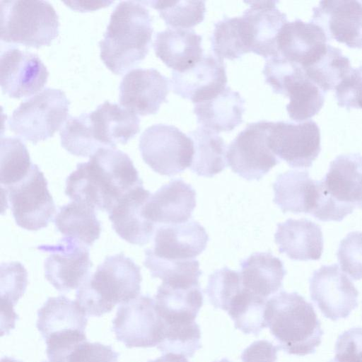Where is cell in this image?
<instances>
[{
  "label": "cell",
  "mask_w": 362,
  "mask_h": 362,
  "mask_svg": "<svg viewBox=\"0 0 362 362\" xmlns=\"http://www.w3.org/2000/svg\"><path fill=\"white\" fill-rule=\"evenodd\" d=\"M140 185L143 182L127 153L115 148H101L69 175L65 194L73 201L109 213L123 196Z\"/></svg>",
  "instance_id": "6da1fadb"
},
{
  "label": "cell",
  "mask_w": 362,
  "mask_h": 362,
  "mask_svg": "<svg viewBox=\"0 0 362 362\" xmlns=\"http://www.w3.org/2000/svg\"><path fill=\"white\" fill-rule=\"evenodd\" d=\"M141 1L119 3L110 16L103 40L100 58L115 74H122L147 55L153 34L152 18Z\"/></svg>",
  "instance_id": "7a4b0ae2"
},
{
  "label": "cell",
  "mask_w": 362,
  "mask_h": 362,
  "mask_svg": "<svg viewBox=\"0 0 362 362\" xmlns=\"http://www.w3.org/2000/svg\"><path fill=\"white\" fill-rule=\"evenodd\" d=\"M266 327L288 354L305 356L315 352L323 330L313 305L297 292L284 291L267 300Z\"/></svg>",
  "instance_id": "3957f363"
},
{
  "label": "cell",
  "mask_w": 362,
  "mask_h": 362,
  "mask_svg": "<svg viewBox=\"0 0 362 362\" xmlns=\"http://www.w3.org/2000/svg\"><path fill=\"white\" fill-rule=\"evenodd\" d=\"M141 279L140 267L123 252L106 257L77 288L76 302L87 316L100 317L137 297Z\"/></svg>",
  "instance_id": "277c9868"
},
{
  "label": "cell",
  "mask_w": 362,
  "mask_h": 362,
  "mask_svg": "<svg viewBox=\"0 0 362 362\" xmlns=\"http://www.w3.org/2000/svg\"><path fill=\"white\" fill-rule=\"evenodd\" d=\"M317 200L311 214L322 221H341L362 199V155L338 156L325 176L317 180Z\"/></svg>",
  "instance_id": "5b68a950"
},
{
  "label": "cell",
  "mask_w": 362,
  "mask_h": 362,
  "mask_svg": "<svg viewBox=\"0 0 362 362\" xmlns=\"http://www.w3.org/2000/svg\"><path fill=\"white\" fill-rule=\"evenodd\" d=\"M1 40L39 48L59 34V17L45 1H1Z\"/></svg>",
  "instance_id": "8992f818"
},
{
  "label": "cell",
  "mask_w": 362,
  "mask_h": 362,
  "mask_svg": "<svg viewBox=\"0 0 362 362\" xmlns=\"http://www.w3.org/2000/svg\"><path fill=\"white\" fill-rule=\"evenodd\" d=\"M262 72L265 82L274 93L289 98L286 110L293 121L307 120L322 109L325 93L307 77L299 66L278 56L266 61Z\"/></svg>",
  "instance_id": "52a82bcc"
},
{
  "label": "cell",
  "mask_w": 362,
  "mask_h": 362,
  "mask_svg": "<svg viewBox=\"0 0 362 362\" xmlns=\"http://www.w3.org/2000/svg\"><path fill=\"white\" fill-rule=\"evenodd\" d=\"M69 101L65 93L55 88H45L22 103L8 119L11 132L36 144L47 139L66 121Z\"/></svg>",
  "instance_id": "ba28073f"
},
{
  "label": "cell",
  "mask_w": 362,
  "mask_h": 362,
  "mask_svg": "<svg viewBox=\"0 0 362 362\" xmlns=\"http://www.w3.org/2000/svg\"><path fill=\"white\" fill-rule=\"evenodd\" d=\"M139 150L144 161L156 173L173 176L191 167L192 139L173 125L158 124L144 130Z\"/></svg>",
  "instance_id": "9c48e42d"
},
{
  "label": "cell",
  "mask_w": 362,
  "mask_h": 362,
  "mask_svg": "<svg viewBox=\"0 0 362 362\" xmlns=\"http://www.w3.org/2000/svg\"><path fill=\"white\" fill-rule=\"evenodd\" d=\"M5 189L16 224L28 230H38L47 226L56 206L47 188V182L36 164L20 182Z\"/></svg>",
  "instance_id": "30bf717a"
},
{
  "label": "cell",
  "mask_w": 362,
  "mask_h": 362,
  "mask_svg": "<svg viewBox=\"0 0 362 362\" xmlns=\"http://www.w3.org/2000/svg\"><path fill=\"white\" fill-rule=\"evenodd\" d=\"M272 123L248 124L232 141L226 159L233 172L247 180H259L280 162L269 145Z\"/></svg>",
  "instance_id": "8fae6325"
},
{
  "label": "cell",
  "mask_w": 362,
  "mask_h": 362,
  "mask_svg": "<svg viewBox=\"0 0 362 362\" xmlns=\"http://www.w3.org/2000/svg\"><path fill=\"white\" fill-rule=\"evenodd\" d=\"M112 330L127 348L157 346L162 339L163 321L154 299L139 295L121 304L112 321Z\"/></svg>",
  "instance_id": "7c38bea8"
},
{
  "label": "cell",
  "mask_w": 362,
  "mask_h": 362,
  "mask_svg": "<svg viewBox=\"0 0 362 362\" xmlns=\"http://www.w3.org/2000/svg\"><path fill=\"white\" fill-rule=\"evenodd\" d=\"M41 251L50 253L45 261V276L59 291L78 288L90 275L93 263L87 246L69 237L56 245H41Z\"/></svg>",
  "instance_id": "4fadbf2b"
},
{
  "label": "cell",
  "mask_w": 362,
  "mask_h": 362,
  "mask_svg": "<svg viewBox=\"0 0 362 362\" xmlns=\"http://www.w3.org/2000/svg\"><path fill=\"white\" fill-rule=\"evenodd\" d=\"M310 292L322 315L333 321L347 317L358 305V290L337 264L313 272Z\"/></svg>",
  "instance_id": "5bb4252c"
},
{
  "label": "cell",
  "mask_w": 362,
  "mask_h": 362,
  "mask_svg": "<svg viewBox=\"0 0 362 362\" xmlns=\"http://www.w3.org/2000/svg\"><path fill=\"white\" fill-rule=\"evenodd\" d=\"M320 130L313 120L273 122L269 136L272 152L292 168H309L320 151Z\"/></svg>",
  "instance_id": "9a60e30c"
},
{
  "label": "cell",
  "mask_w": 362,
  "mask_h": 362,
  "mask_svg": "<svg viewBox=\"0 0 362 362\" xmlns=\"http://www.w3.org/2000/svg\"><path fill=\"white\" fill-rule=\"evenodd\" d=\"M49 72L35 54L11 48L1 52L0 83L3 93L21 98L40 91L47 83Z\"/></svg>",
  "instance_id": "2e32d148"
},
{
  "label": "cell",
  "mask_w": 362,
  "mask_h": 362,
  "mask_svg": "<svg viewBox=\"0 0 362 362\" xmlns=\"http://www.w3.org/2000/svg\"><path fill=\"white\" fill-rule=\"evenodd\" d=\"M311 21L334 39L354 49H362V1H322L313 8Z\"/></svg>",
  "instance_id": "e0dca14e"
},
{
  "label": "cell",
  "mask_w": 362,
  "mask_h": 362,
  "mask_svg": "<svg viewBox=\"0 0 362 362\" xmlns=\"http://www.w3.org/2000/svg\"><path fill=\"white\" fill-rule=\"evenodd\" d=\"M168 79L155 69H134L122 79L119 103L127 110L144 116L158 112L167 101Z\"/></svg>",
  "instance_id": "ac0fdd59"
},
{
  "label": "cell",
  "mask_w": 362,
  "mask_h": 362,
  "mask_svg": "<svg viewBox=\"0 0 362 362\" xmlns=\"http://www.w3.org/2000/svg\"><path fill=\"white\" fill-rule=\"evenodd\" d=\"M153 247L145 250V256L168 261L193 259L205 249L209 235L205 228L192 221L158 227Z\"/></svg>",
  "instance_id": "d6986e66"
},
{
  "label": "cell",
  "mask_w": 362,
  "mask_h": 362,
  "mask_svg": "<svg viewBox=\"0 0 362 362\" xmlns=\"http://www.w3.org/2000/svg\"><path fill=\"white\" fill-rule=\"evenodd\" d=\"M223 61L212 55L203 56L183 72L173 71L170 83L173 92L193 103L209 100L227 86Z\"/></svg>",
  "instance_id": "ffe728a7"
},
{
  "label": "cell",
  "mask_w": 362,
  "mask_h": 362,
  "mask_svg": "<svg viewBox=\"0 0 362 362\" xmlns=\"http://www.w3.org/2000/svg\"><path fill=\"white\" fill-rule=\"evenodd\" d=\"M327 40L319 25L298 18L281 28L276 40L279 56L304 71L325 52Z\"/></svg>",
  "instance_id": "44dd1931"
},
{
  "label": "cell",
  "mask_w": 362,
  "mask_h": 362,
  "mask_svg": "<svg viewBox=\"0 0 362 362\" xmlns=\"http://www.w3.org/2000/svg\"><path fill=\"white\" fill-rule=\"evenodd\" d=\"M151 196L140 185L123 196L109 212V219L117 234L127 242L147 244L155 231V223L144 215V206Z\"/></svg>",
  "instance_id": "7402d4cb"
},
{
  "label": "cell",
  "mask_w": 362,
  "mask_h": 362,
  "mask_svg": "<svg viewBox=\"0 0 362 362\" xmlns=\"http://www.w3.org/2000/svg\"><path fill=\"white\" fill-rule=\"evenodd\" d=\"M250 4L242 16L246 25L250 51L264 58L279 56L277 37L287 23L286 15L276 7V1H245Z\"/></svg>",
  "instance_id": "603a6c76"
},
{
  "label": "cell",
  "mask_w": 362,
  "mask_h": 362,
  "mask_svg": "<svg viewBox=\"0 0 362 362\" xmlns=\"http://www.w3.org/2000/svg\"><path fill=\"white\" fill-rule=\"evenodd\" d=\"M86 119L91 136L100 148L125 144L140 129L136 114L108 101L86 114Z\"/></svg>",
  "instance_id": "cb8c5ba5"
},
{
  "label": "cell",
  "mask_w": 362,
  "mask_h": 362,
  "mask_svg": "<svg viewBox=\"0 0 362 362\" xmlns=\"http://www.w3.org/2000/svg\"><path fill=\"white\" fill-rule=\"evenodd\" d=\"M196 206V192L180 178L173 179L151 194L144 206L145 216L153 223L187 222Z\"/></svg>",
  "instance_id": "d4e9b609"
},
{
  "label": "cell",
  "mask_w": 362,
  "mask_h": 362,
  "mask_svg": "<svg viewBox=\"0 0 362 362\" xmlns=\"http://www.w3.org/2000/svg\"><path fill=\"white\" fill-rule=\"evenodd\" d=\"M274 239L279 252L293 260H318L323 251L321 227L307 218L278 223Z\"/></svg>",
  "instance_id": "484cf974"
},
{
  "label": "cell",
  "mask_w": 362,
  "mask_h": 362,
  "mask_svg": "<svg viewBox=\"0 0 362 362\" xmlns=\"http://www.w3.org/2000/svg\"><path fill=\"white\" fill-rule=\"evenodd\" d=\"M202 40V36L192 29L168 28L156 33L153 47L167 66L183 72L204 56Z\"/></svg>",
  "instance_id": "4316f807"
},
{
  "label": "cell",
  "mask_w": 362,
  "mask_h": 362,
  "mask_svg": "<svg viewBox=\"0 0 362 362\" xmlns=\"http://www.w3.org/2000/svg\"><path fill=\"white\" fill-rule=\"evenodd\" d=\"M88 317L78 304L64 296L49 297L37 311L36 327L45 340L85 332Z\"/></svg>",
  "instance_id": "83f0119b"
},
{
  "label": "cell",
  "mask_w": 362,
  "mask_h": 362,
  "mask_svg": "<svg viewBox=\"0 0 362 362\" xmlns=\"http://www.w3.org/2000/svg\"><path fill=\"white\" fill-rule=\"evenodd\" d=\"M274 202L284 213L313 214L317 200V180L308 171L288 170L273 184Z\"/></svg>",
  "instance_id": "f1b7e54d"
},
{
  "label": "cell",
  "mask_w": 362,
  "mask_h": 362,
  "mask_svg": "<svg viewBox=\"0 0 362 362\" xmlns=\"http://www.w3.org/2000/svg\"><path fill=\"white\" fill-rule=\"evenodd\" d=\"M154 300L163 322L170 324L195 321L204 297L200 285L173 286L163 282Z\"/></svg>",
  "instance_id": "f546056e"
},
{
  "label": "cell",
  "mask_w": 362,
  "mask_h": 362,
  "mask_svg": "<svg viewBox=\"0 0 362 362\" xmlns=\"http://www.w3.org/2000/svg\"><path fill=\"white\" fill-rule=\"evenodd\" d=\"M244 105L240 93L226 87L215 98L196 103L193 112L202 127L218 134L232 131L243 122Z\"/></svg>",
  "instance_id": "4dcf8cb0"
},
{
  "label": "cell",
  "mask_w": 362,
  "mask_h": 362,
  "mask_svg": "<svg viewBox=\"0 0 362 362\" xmlns=\"http://www.w3.org/2000/svg\"><path fill=\"white\" fill-rule=\"evenodd\" d=\"M240 267L243 288L266 300L281 288L286 274L282 261L269 252L253 253Z\"/></svg>",
  "instance_id": "1f68e13d"
},
{
  "label": "cell",
  "mask_w": 362,
  "mask_h": 362,
  "mask_svg": "<svg viewBox=\"0 0 362 362\" xmlns=\"http://www.w3.org/2000/svg\"><path fill=\"white\" fill-rule=\"evenodd\" d=\"M54 222L64 237L76 240L87 247L92 246L101 233L95 209L82 202L72 201L59 207Z\"/></svg>",
  "instance_id": "d6a6232c"
},
{
  "label": "cell",
  "mask_w": 362,
  "mask_h": 362,
  "mask_svg": "<svg viewBox=\"0 0 362 362\" xmlns=\"http://www.w3.org/2000/svg\"><path fill=\"white\" fill-rule=\"evenodd\" d=\"M194 153L191 170L198 176L211 177L226 167V146L216 132L199 127L189 132Z\"/></svg>",
  "instance_id": "836d02e7"
},
{
  "label": "cell",
  "mask_w": 362,
  "mask_h": 362,
  "mask_svg": "<svg viewBox=\"0 0 362 362\" xmlns=\"http://www.w3.org/2000/svg\"><path fill=\"white\" fill-rule=\"evenodd\" d=\"M211 48L216 57L233 60L251 52L244 21L224 17L214 25Z\"/></svg>",
  "instance_id": "e575fe53"
},
{
  "label": "cell",
  "mask_w": 362,
  "mask_h": 362,
  "mask_svg": "<svg viewBox=\"0 0 362 362\" xmlns=\"http://www.w3.org/2000/svg\"><path fill=\"white\" fill-rule=\"evenodd\" d=\"M352 69L349 59L342 54L341 49L328 45L317 61L303 71L326 93L335 90Z\"/></svg>",
  "instance_id": "d590c367"
},
{
  "label": "cell",
  "mask_w": 362,
  "mask_h": 362,
  "mask_svg": "<svg viewBox=\"0 0 362 362\" xmlns=\"http://www.w3.org/2000/svg\"><path fill=\"white\" fill-rule=\"evenodd\" d=\"M267 301L243 288L232 300L227 311L234 322L235 328L246 334L259 335L266 327Z\"/></svg>",
  "instance_id": "8d00e7d4"
},
{
  "label": "cell",
  "mask_w": 362,
  "mask_h": 362,
  "mask_svg": "<svg viewBox=\"0 0 362 362\" xmlns=\"http://www.w3.org/2000/svg\"><path fill=\"white\" fill-rule=\"evenodd\" d=\"M33 164L25 145L19 139H1V187L10 186L22 180L29 173Z\"/></svg>",
  "instance_id": "74e56055"
},
{
  "label": "cell",
  "mask_w": 362,
  "mask_h": 362,
  "mask_svg": "<svg viewBox=\"0 0 362 362\" xmlns=\"http://www.w3.org/2000/svg\"><path fill=\"white\" fill-rule=\"evenodd\" d=\"M144 265L152 277L159 278L163 283L173 286L200 285L199 279L202 272L197 259L168 261L145 256Z\"/></svg>",
  "instance_id": "f35d334b"
},
{
  "label": "cell",
  "mask_w": 362,
  "mask_h": 362,
  "mask_svg": "<svg viewBox=\"0 0 362 362\" xmlns=\"http://www.w3.org/2000/svg\"><path fill=\"white\" fill-rule=\"evenodd\" d=\"M158 11L165 24L173 28H192L203 21L206 12L204 1H144Z\"/></svg>",
  "instance_id": "ab89813d"
},
{
  "label": "cell",
  "mask_w": 362,
  "mask_h": 362,
  "mask_svg": "<svg viewBox=\"0 0 362 362\" xmlns=\"http://www.w3.org/2000/svg\"><path fill=\"white\" fill-rule=\"evenodd\" d=\"M157 348L163 353H174L192 357L202 348L201 330L195 322L164 324Z\"/></svg>",
  "instance_id": "60d3db41"
},
{
  "label": "cell",
  "mask_w": 362,
  "mask_h": 362,
  "mask_svg": "<svg viewBox=\"0 0 362 362\" xmlns=\"http://www.w3.org/2000/svg\"><path fill=\"white\" fill-rule=\"evenodd\" d=\"M243 288L240 272L223 267L209 276L205 292L215 308L228 311L230 303Z\"/></svg>",
  "instance_id": "b9f144b4"
},
{
  "label": "cell",
  "mask_w": 362,
  "mask_h": 362,
  "mask_svg": "<svg viewBox=\"0 0 362 362\" xmlns=\"http://www.w3.org/2000/svg\"><path fill=\"white\" fill-rule=\"evenodd\" d=\"M28 285V273L18 262L1 264V303L14 306Z\"/></svg>",
  "instance_id": "7bdbcfd3"
},
{
  "label": "cell",
  "mask_w": 362,
  "mask_h": 362,
  "mask_svg": "<svg viewBox=\"0 0 362 362\" xmlns=\"http://www.w3.org/2000/svg\"><path fill=\"white\" fill-rule=\"evenodd\" d=\"M341 269L354 280L362 279V232L349 233L337 251Z\"/></svg>",
  "instance_id": "ee69618b"
},
{
  "label": "cell",
  "mask_w": 362,
  "mask_h": 362,
  "mask_svg": "<svg viewBox=\"0 0 362 362\" xmlns=\"http://www.w3.org/2000/svg\"><path fill=\"white\" fill-rule=\"evenodd\" d=\"M335 95L339 107L362 109V66L352 69L335 89Z\"/></svg>",
  "instance_id": "f6af8a7d"
},
{
  "label": "cell",
  "mask_w": 362,
  "mask_h": 362,
  "mask_svg": "<svg viewBox=\"0 0 362 362\" xmlns=\"http://www.w3.org/2000/svg\"><path fill=\"white\" fill-rule=\"evenodd\" d=\"M334 357L342 362H362V327L351 328L338 337Z\"/></svg>",
  "instance_id": "bcb514c9"
},
{
  "label": "cell",
  "mask_w": 362,
  "mask_h": 362,
  "mask_svg": "<svg viewBox=\"0 0 362 362\" xmlns=\"http://www.w3.org/2000/svg\"><path fill=\"white\" fill-rule=\"evenodd\" d=\"M118 358L110 345L86 341L76 348L67 362H119Z\"/></svg>",
  "instance_id": "7dc6e473"
},
{
  "label": "cell",
  "mask_w": 362,
  "mask_h": 362,
  "mask_svg": "<svg viewBox=\"0 0 362 362\" xmlns=\"http://www.w3.org/2000/svg\"><path fill=\"white\" fill-rule=\"evenodd\" d=\"M279 347L266 339L252 342L241 354L242 362H276Z\"/></svg>",
  "instance_id": "c3c4849f"
},
{
  "label": "cell",
  "mask_w": 362,
  "mask_h": 362,
  "mask_svg": "<svg viewBox=\"0 0 362 362\" xmlns=\"http://www.w3.org/2000/svg\"><path fill=\"white\" fill-rule=\"evenodd\" d=\"M64 3L73 9L78 11H86V7H88V10L90 9L89 6L99 8L110 5L111 3H112V1H89V4L88 5L86 4L85 5H83L79 1H64Z\"/></svg>",
  "instance_id": "681fc988"
},
{
  "label": "cell",
  "mask_w": 362,
  "mask_h": 362,
  "mask_svg": "<svg viewBox=\"0 0 362 362\" xmlns=\"http://www.w3.org/2000/svg\"><path fill=\"white\" fill-rule=\"evenodd\" d=\"M148 362H189L187 358L182 355L174 353H166L155 360Z\"/></svg>",
  "instance_id": "f907efd6"
},
{
  "label": "cell",
  "mask_w": 362,
  "mask_h": 362,
  "mask_svg": "<svg viewBox=\"0 0 362 362\" xmlns=\"http://www.w3.org/2000/svg\"><path fill=\"white\" fill-rule=\"evenodd\" d=\"M1 362H22L21 361H18L14 358H11L8 356H5L1 358Z\"/></svg>",
  "instance_id": "816d5d0a"
},
{
  "label": "cell",
  "mask_w": 362,
  "mask_h": 362,
  "mask_svg": "<svg viewBox=\"0 0 362 362\" xmlns=\"http://www.w3.org/2000/svg\"><path fill=\"white\" fill-rule=\"evenodd\" d=\"M214 362H231L228 359L224 358H222L221 360L220 361H214Z\"/></svg>",
  "instance_id": "f5cc1de1"
},
{
  "label": "cell",
  "mask_w": 362,
  "mask_h": 362,
  "mask_svg": "<svg viewBox=\"0 0 362 362\" xmlns=\"http://www.w3.org/2000/svg\"><path fill=\"white\" fill-rule=\"evenodd\" d=\"M329 362H341V361L334 357L333 359L330 360Z\"/></svg>",
  "instance_id": "db71d44e"
},
{
  "label": "cell",
  "mask_w": 362,
  "mask_h": 362,
  "mask_svg": "<svg viewBox=\"0 0 362 362\" xmlns=\"http://www.w3.org/2000/svg\"><path fill=\"white\" fill-rule=\"evenodd\" d=\"M358 207L362 209V199H361V204H359Z\"/></svg>",
  "instance_id": "11a10c76"
},
{
  "label": "cell",
  "mask_w": 362,
  "mask_h": 362,
  "mask_svg": "<svg viewBox=\"0 0 362 362\" xmlns=\"http://www.w3.org/2000/svg\"><path fill=\"white\" fill-rule=\"evenodd\" d=\"M44 362H46V361H44Z\"/></svg>",
  "instance_id": "9f6ffc18"
}]
</instances>
